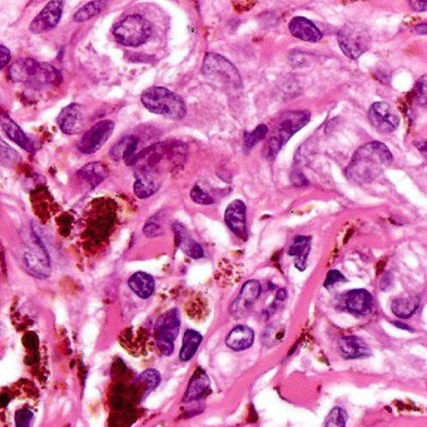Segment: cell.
Masks as SVG:
<instances>
[{"label": "cell", "instance_id": "cell-1", "mask_svg": "<svg viewBox=\"0 0 427 427\" xmlns=\"http://www.w3.org/2000/svg\"><path fill=\"white\" fill-rule=\"evenodd\" d=\"M392 163V155L381 142H369L357 149L352 157L346 175L356 183L375 181Z\"/></svg>", "mask_w": 427, "mask_h": 427}, {"label": "cell", "instance_id": "cell-2", "mask_svg": "<svg viewBox=\"0 0 427 427\" xmlns=\"http://www.w3.org/2000/svg\"><path fill=\"white\" fill-rule=\"evenodd\" d=\"M8 74L15 83H21L37 89L58 85L62 82V74L54 67L46 63H39L32 58L15 60L9 67Z\"/></svg>", "mask_w": 427, "mask_h": 427}, {"label": "cell", "instance_id": "cell-3", "mask_svg": "<svg viewBox=\"0 0 427 427\" xmlns=\"http://www.w3.org/2000/svg\"><path fill=\"white\" fill-rule=\"evenodd\" d=\"M141 101L149 112L171 119H182L187 113L183 99L163 87H150L146 89L141 96Z\"/></svg>", "mask_w": 427, "mask_h": 427}, {"label": "cell", "instance_id": "cell-4", "mask_svg": "<svg viewBox=\"0 0 427 427\" xmlns=\"http://www.w3.org/2000/svg\"><path fill=\"white\" fill-rule=\"evenodd\" d=\"M311 114L307 110H293L287 112L279 116L274 132L268 143V157L274 158L291 137L302 130L310 122Z\"/></svg>", "mask_w": 427, "mask_h": 427}, {"label": "cell", "instance_id": "cell-5", "mask_svg": "<svg viewBox=\"0 0 427 427\" xmlns=\"http://www.w3.org/2000/svg\"><path fill=\"white\" fill-rule=\"evenodd\" d=\"M113 35L119 44L137 48L146 44L152 37V26L142 15L133 14L116 23Z\"/></svg>", "mask_w": 427, "mask_h": 427}, {"label": "cell", "instance_id": "cell-6", "mask_svg": "<svg viewBox=\"0 0 427 427\" xmlns=\"http://www.w3.org/2000/svg\"><path fill=\"white\" fill-rule=\"evenodd\" d=\"M181 330V316L177 308L167 311L158 318L155 327L157 347L164 356H171L175 351V338Z\"/></svg>", "mask_w": 427, "mask_h": 427}, {"label": "cell", "instance_id": "cell-7", "mask_svg": "<svg viewBox=\"0 0 427 427\" xmlns=\"http://www.w3.org/2000/svg\"><path fill=\"white\" fill-rule=\"evenodd\" d=\"M337 39L342 52L351 59L360 58L369 49L371 43L367 29L356 23L343 26Z\"/></svg>", "mask_w": 427, "mask_h": 427}, {"label": "cell", "instance_id": "cell-8", "mask_svg": "<svg viewBox=\"0 0 427 427\" xmlns=\"http://www.w3.org/2000/svg\"><path fill=\"white\" fill-rule=\"evenodd\" d=\"M203 73L207 77L218 78L227 85H231L234 88H241L240 73L231 64L225 57L214 53L206 54L203 62Z\"/></svg>", "mask_w": 427, "mask_h": 427}, {"label": "cell", "instance_id": "cell-9", "mask_svg": "<svg viewBox=\"0 0 427 427\" xmlns=\"http://www.w3.org/2000/svg\"><path fill=\"white\" fill-rule=\"evenodd\" d=\"M23 261L28 272L37 279H46L51 271V259L43 245L38 240L32 243V246L26 247L23 253Z\"/></svg>", "mask_w": 427, "mask_h": 427}, {"label": "cell", "instance_id": "cell-10", "mask_svg": "<svg viewBox=\"0 0 427 427\" xmlns=\"http://www.w3.org/2000/svg\"><path fill=\"white\" fill-rule=\"evenodd\" d=\"M114 130V123L112 121H102L85 132L83 137L78 141L77 148L85 155L96 153L104 143L110 139Z\"/></svg>", "mask_w": 427, "mask_h": 427}, {"label": "cell", "instance_id": "cell-11", "mask_svg": "<svg viewBox=\"0 0 427 427\" xmlns=\"http://www.w3.org/2000/svg\"><path fill=\"white\" fill-rule=\"evenodd\" d=\"M369 118L375 130L381 133H391L397 130L400 124V116L397 110L386 102L372 104L369 110Z\"/></svg>", "mask_w": 427, "mask_h": 427}, {"label": "cell", "instance_id": "cell-12", "mask_svg": "<svg viewBox=\"0 0 427 427\" xmlns=\"http://www.w3.org/2000/svg\"><path fill=\"white\" fill-rule=\"evenodd\" d=\"M64 3L60 0H53L46 4V8L35 17L31 23V32L34 34L49 32L58 26L62 19Z\"/></svg>", "mask_w": 427, "mask_h": 427}, {"label": "cell", "instance_id": "cell-13", "mask_svg": "<svg viewBox=\"0 0 427 427\" xmlns=\"http://www.w3.org/2000/svg\"><path fill=\"white\" fill-rule=\"evenodd\" d=\"M262 292V287L259 281L251 279L247 281L242 287L240 295L233 301L229 312L234 317H243L248 311L251 310L253 304L259 299Z\"/></svg>", "mask_w": 427, "mask_h": 427}, {"label": "cell", "instance_id": "cell-14", "mask_svg": "<svg viewBox=\"0 0 427 427\" xmlns=\"http://www.w3.org/2000/svg\"><path fill=\"white\" fill-rule=\"evenodd\" d=\"M246 204L240 200L231 202L225 212V222L228 228L241 240L248 238L247 231Z\"/></svg>", "mask_w": 427, "mask_h": 427}, {"label": "cell", "instance_id": "cell-15", "mask_svg": "<svg viewBox=\"0 0 427 427\" xmlns=\"http://www.w3.org/2000/svg\"><path fill=\"white\" fill-rule=\"evenodd\" d=\"M209 391H211V382H209L207 372L202 367H198L194 371L193 376L189 380L186 394L183 397V402L202 400L209 394Z\"/></svg>", "mask_w": 427, "mask_h": 427}, {"label": "cell", "instance_id": "cell-16", "mask_svg": "<svg viewBox=\"0 0 427 427\" xmlns=\"http://www.w3.org/2000/svg\"><path fill=\"white\" fill-rule=\"evenodd\" d=\"M374 304V297L367 290L358 288L345 295V306L349 313L355 316H366Z\"/></svg>", "mask_w": 427, "mask_h": 427}, {"label": "cell", "instance_id": "cell-17", "mask_svg": "<svg viewBox=\"0 0 427 427\" xmlns=\"http://www.w3.org/2000/svg\"><path fill=\"white\" fill-rule=\"evenodd\" d=\"M58 125L60 130L69 134L74 136L78 134L82 130V107L77 103L69 104L67 105L64 110L59 113Z\"/></svg>", "mask_w": 427, "mask_h": 427}, {"label": "cell", "instance_id": "cell-18", "mask_svg": "<svg viewBox=\"0 0 427 427\" xmlns=\"http://www.w3.org/2000/svg\"><path fill=\"white\" fill-rule=\"evenodd\" d=\"M173 232L175 236V243L181 248L183 252L189 256L191 259H198L204 257V251L201 245L194 241L191 233L188 232L187 228L181 223L173 225Z\"/></svg>", "mask_w": 427, "mask_h": 427}, {"label": "cell", "instance_id": "cell-19", "mask_svg": "<svg viewBox=\"0 0 427 427\" xmlns=\"http://www.w3.org/2000/svg\"><path fill=\"white\" fill-rule=\"evenodd\" d=\"M341 356L346 360H357L371 356V349L360 337L345 336L338 342Z\"/></svg>", "mask_w": 427, "mask_h": 427}, {"label": "cell", "instance_id": "cell-20", "mask_svg": "<svg viewBox=\"0 0 427 427\" xmlns=\"http://www.w3.org/2000/svg\"><path fill=\"white\" fill-rule=\"evenodd\" d=\"M253 342H254V332L246 324H238L233 327L226 337L227 346L236 352L246 351L252 347Z\"/></svg>", "mask_w": 427, "mask_h": 427}, {"label": "cell", "instance_id": "cell-21", "mask_svg": "<svg viewBox=\"0 0 427 427\" xmlns=\"http://www.w3.org/2000/svg\"><path fill=\"white\" fill-rule=\"evenodd\" d=\"M290 32L296 38L304 40V42H310V43H317L322 38V33L317 26L304 17H296L291 20Z\"/></svg>", "mask_w": 427, "mask_h": 427}, {"label": "cell", "instance_id": "cell-22", "mask_svg": "<svg viewBox=\"0 0 427 427\" xmlns=\"http://www.w3.org/2000/svg\"><path fill=\"white\" fill-rule=\"evenodd\" d=\"M0 125L14 143H17L21 148L26 149V152H34V144L32 141L26 137V133L21 130L19 125L10 119L6 114H0Z\"/></svg>", "mask_w": 427, "mask_h": 427}, {"label": "cell", "instance_id": "cell-23", "mask_svg": "<svg viewBox=\"0 0 427 427\" xmlns=\"http://www.w3.org/2000/svg\"><path fill=\"white\" fill-rule=\"evenodd\" d=\"M130 290L142 299L152 297L155 290V281L150 274L146 272H137L128 279Z\"/></svg>", "mask_w": 427, "mask_h": 427}, {"label": "cell", "instance_id": "cell-24", "mask_svg": "<svg viewBox=\"0 0 427 427\" xmlns=\"http://www.w3.org/2000/svg\"><path fill=\"white\" fill-rule=\"evenodd\" d=\"M311 251V237L307 236H297L292 246L288 250V254L291 257H296L295 265L298 271H304L307 267V259Z\"/></svg>", "mask_w": 427, "mask_h": 427}, {"label": "cell", "instance_id": "cell-25", "mask_svg": "<svg viewBox=\"0 0 427 427\" xmlns=\"http://www.w3.org/2000/svg\"><path fill=\"white\" fill-rule=\"evenodd\" d=\"M202 341H203V336L198 331L187 330L184 332L181 351H180V360L182 363H188L193 358L201 346Z\"/></svg>", "mask_w": 427, "mask_h": 427}, {"label": "cell", "instance_id": "cell-26", "mask_svg": "<svg viewBox=\"0 0 427 427\" xmlns=\"http://www.w3.org/2000/svg\"><path fill=\"white\" fill-rule=\"evenodd\" d=\"M138 143H139V139L137 137H124L119 142L114 144L113 148L110 149V157L114 161H122L123 159L128 163L134 157V152H136Z\"/></svg>", "mask_w": 427, "mask_h": 427}, {"label": "cell", "instance_id": "cell-27", "mask_svg": "<svg viewBox=\"0 0 427 427\" xmlns=\"http://www.w3.org/2000/svg\"><path fill=\"white\" fill-rule=\"evenodd\" d=\"M420 307V298L419 297H399L392 301L391 311L392 313L402 320L412 317L416 311Z\"/></svg>", "mask_w": 427, "mask_h": 427}, {"label": "cell", "instance_id": "cell-28", "mask_svg": "<svg viewBox=\"0 0 427 427\" xmlns=\"http://www.w3.org/2000/svg\"><path fill=\"white\" fill-rule=\"evenodd\" d=\"M107 175H108V169L103 163L101 162L89 163L78 172V177L82 178L83 181L88 182L92 188L98 186L107 177Z\"/></svg>", "mask_w": 427, "mask_h": 427}, {"label": "cell", "instance_id": "cell-29", "mask_svg": "<svg viewBox=\"0 0 427 427\" xmlns=\"http://www.w3.org/2000/svg\"><path fill=\"white\" fill-rule=\"evenodd\" d=\"M159 183L157 182L155 177L150 175H137V180L134 182V193L138 198L144 200L158 191Z\"/></svg>", "mask_w": 427, "mask_h": 427}, {"label": "cell", "instance_id": "cell-30", "mask_svg": "<svg viewBox=\"0 0 427 427\" xmlns=\"http://www.w3.org/2000/svg\"><path fill=\"white\" fill-rule=\"evenodd\" d=\"M161 383V375L157 369H146L141 375L137 377L136 386L142 390L143 397L149 395L150 391H153Z\"/></svg>", "mask_w": 427, "mask_h": 427}, {"label": "cell", "instance_id": "cell-31", "mask_svg": "<svg viewBox=\"0 0 427 427\" xmlns=\"http://www.w3.org/2000/svg\"><path fill=\"white\" fill-rule=\"evenodd\" d=\"M104 6H105L104 1H98V0L87 3L85 7L80 8L77 13L74 14V21L82 23V21H87V20L94 18L103 10Z\"/></svg>", "mask_w": 427, "mask_h": 427}, {"label": "cell", "instance_id": "cell-32", "mask_svg": "<svg viewBox=\"0 0 427 427\" xmlns=\"http://www.w3.org/2000/svg\"><path fill=\"white\" fill-rule=\"evenodd\" d=\"M347 414L342 408L336 406L332 408L326 420H324V427H346L347 425Z\"/></svg>", "mask_w": 427, "mask_h": 427}, {"label": "cell", "instance_id": "cell-33", "mask_svg": "<svg viewBox=\"0 0 427 427\" xmlns=\"http://www.w3.org/2000/svg\"><path fill=\"white\" fill-rule=\"evenodd\" d=\"M19 161L20 155L14 149L10 148L7 143L0 139V163L10 167V166H15Z\"/></svg>", "mask_w": 427, "mask_h": 427}, {"label": "cell", "instance_id": "cell-34", "mask_svg": "<svg viewBox=\"0 0 427 427\" xmlns=\"http://www.w3.org/2000/svg\"><path fill=\"white\" fill-rule=\"evenodd\" d=\"M267 133H268V127L265 124H259V127L253 130V132L247 133L246 136H245V146H246V148H252L256 143L261 142L265 138Z\"/></svg>", "mask_w": 427, "mask_h": 427}, {"label": "cell", "instance_id": "cell-35", "mask_svg": "<svg viewBox=\"0 0 427 427\" xmlns=\"http://www.w3.org/2000/svg\"><path fill=\"white\" fill-rule=\"evenodd\" d=\"M191 198L194 203L197 204H202V206H209V204H214V198L206 193L200 186H194L193 189L191 191Z\"/></svg>", "mask_w": 427, "mask_h": 427}, {"label": "cell", "instance_id": "cell-36", "mask_svg": "<svg viewBox=\"0 0 427 427\" xmlns=\"http://www.w3.org/2000/svg\"><path fill=\"white\" fill-rule=\"evenodd\" d=\"M33 414L32 410L29 408H21L15 412L14 420H15V426L17 427H31L32 426Z\"/></svg>", "mask_w": 427, "mask_h": 427}, {"label": "cell", "instance_id": "cell-37", "mask_svg": "<svg viewBox=\"0 0 427 427\" xmlns=\"http://www.w3.org/2000/svg\"><path fill=\"white\" fill-rule=\"evenodd\" d=\"M110 405L114 410H121L124 406V387L123 385H119L114 388Z\"/></svg>", "mask_w": 427, "mask_h": 427}, {"label": "cell", "instance_id": "cell-38", "mask_svg": "<svg viewBox=\"0 0 427 427\" xmlns=\"http://www.w3.org/2000/svg\"><path fill=\"white\" fill-rule=\"evenodd\" d=\"M143 232L146 236H148V237H155V236H158V234H161L162 233V228H161V223L158 222L157 220V217H153V218H150V220L146 223V226H144V229H143Z\"/></svg>", "mask_w": 427, "mask_h": 427}, {"label": "cell", "instance_id": "cell-39", "mask_svg": "<svg viewBox=\"0 0 427 427\" xmlns=\"http://www.w3.org/2000/svg\"><path fill=\"white\" fill-rule=\"evenodd\" d=\"M346 281H347V279L343 276L341 272L337 271V270H331V271L327 273V277L324 279V286L326 288H330V287L336 285V284L346 282Z\"/></svg>", "mask_w": 427, "mask_h": 427}, {"label": "cell", "instance_id": "cell-40", "mask_svg": "<svg viewBox=\"0 0 427 427\" xmlns=\"http://www.w3.org/2000/svg\"><path fill=\"white\" fill-rule=\"evenodd\" d=\"M416 92H417V96L421 98V104H425V101H426V76H424L417 82Z\"/></svg>", "mask_w": 427, "mask_h": 427}, {"label": "cell", "instance_id": "cell-41", "mask_svg": "<svg viewBox=\"0 0 427 427\" xmlns=\"http://www.w3.org/2000/svg\"><path fill=\"white\" fill-rule=\"evenodd\" d=\"M12 58V54L10 51L8 49L7 46H0V71L4 69Z\"/></svg>", "mask_w": 427, "mask_h": 427}, {"label": "cell", "instance_id": "cell-42", "mask_svg": "<svg viewBox=\"0 0 427 427\" xmlns=\"http://www.w3.org/2000/svg\"><path fill=\"white\" fill-rule=\"evenodd\" d=\"M291 182L296 187H306L308 184L307 178L301 172H293L291 175Z\"/></svg>", "mask_w": 427, "mask_h": 427}, {"label": "cell", "instance_id": "cell-43", "mask_svg": "<svg viewBox=\"0 0 427 427\" xmlns=\"http://www.w3.org/2000/svg\"><path fill=\"white\" fill-rule=\"evenodd\" d=\"M410 6L416 12H425V10H427V1H410Z\"/></svg>", "mask_w": 427, "mask_h": 427}, {"label": "cell", "instance_id": "cell-44", "mask_svg": "<svg viewBox=\"0 0 427 427\" xmlns=\"http://www.w3.org/2000/svg\"><path fill=\"white\" fill-rule=\"evenodd\" d=\"M287 296H288L287 290H285V288H279V291H277V295H276V302H282V301H285Z\"/></svg>", "mask_w": 427, "mask_h": 427}, {"label": "cell", "instance_id": "cell-45", "mask_svg": "<svg viewBox=\"0 0 427 427\" xmlns=\"http://www.w3.org/2000/svg\"><path fill=\"white\" fill-rule=\"evenodd\" d=\"M9 402H10V396L7 392H3L0 395V408H6Z\"/></svg>", "mask_w": 427, "mask_h": 427}, {"label": "cell", "instance_id": "cell-46", "mask_svg": "<svg viewBox=\"0 0 427 427\" xmlns=\"http://www.w3.org/2000/svg\"><path fill=\"white\" fill-rule=\"evenodd\" d=\"M391 324H394V326H396L397 329H401V330L410 331V332H414V329H412V327H410L408 324H402V322H400V321H392Z\"/></svg>", "mask_w": 427, "mask_h": 427}, {"label": "cell", "instance_id": "cell-47", "mask_svg": "<svg viewBox=\"0 0 427 427\" xmlns=\"http://www.w3.org/2000/svg\"><path fill=\"white\" fill-rule=\"evenodd\" d=\"M426 24H421V26H417L416 28V32L417 34H421V35H426Z\"/></svg>", "mask_w": 427, "mask_h": 427}]
</instances>
